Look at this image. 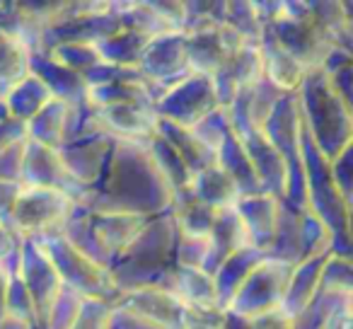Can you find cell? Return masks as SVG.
<instances>
[{
  "label": "cell",
  "mask_w": 353,
  "mask_h": 329,
  "mask_svg": "<svg viewBox=\"0 0 353 329\" xmlns=\"http://www.w3.org/2000/svg\"><path fill=\"white\" fill-rule=\"evenodd\" d=\"M68 197L56 187H30L17 199V218L25 230H44L68 213Z\"/></svg>",
  "instance_id": "6da1fadb"
}]
</instances>
